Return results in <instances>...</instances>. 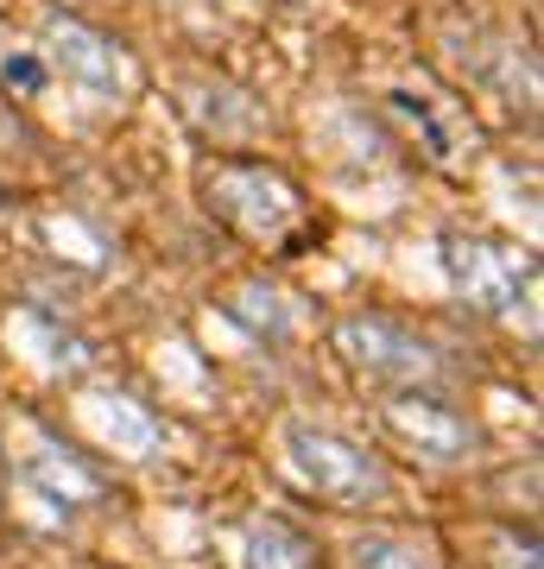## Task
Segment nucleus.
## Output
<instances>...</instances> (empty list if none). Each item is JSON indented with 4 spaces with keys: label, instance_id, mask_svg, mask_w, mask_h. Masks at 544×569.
<instances>
[{
    "label": "nucleus",
    "instance_id": "nucleus-8",
    "mask_svg": "<svg viewBox=\"0 0 544 569\" xmlns=\"http://www.w3.org/2000/svg\"><path fill=\"white\" fill-rule=\"evenodd\" d=\"M310 563H317L310 538L298 526H285V519H266L247 538V569H310Z\"/></svg>",
    "mask_w": 544,
    "mask_h": 569
},
{
    "label": "nucleus",
    "instance_id": "nucleus-6",
    "mask_svg": "<svg viewBox=\"0 0 544 569\" xmlns=\"http://www.w3.org/2000/svg\"><path fill=\"white\" fill-rule=\"evenodd\" d=\"M51 51H58L63 63V77H77L89 96H121V82H127V63L121 51H115V39H101L96 26H82V20H51Z\"/></svg>",
    "mask_w": 544,
    "mask_h": 569
},
{
    "label": "nucleus",
    "instance_id": "nucleus-4",
    "mask_svg": "<svg viewBox=\"0 0 544 569\" xmlns=\"http://www.w3.org/2000/svg\"><path fill=\"white\" fill-rule=\"evenodd\" d=\"M209 203L222 209L228 222L254 228V234H285L291 216H298V197L291 183L260 171V164H241V171H216L209 178Z\"/></svg>",
    "mask_w": 544,
    "mask_h": 569
},
{
    "label": "nucleus",
    "instance_id": "nucleus-2",
    "mask_svg": "<svg viewBox=\"0 0 544 569\" xmlns=\"http://www.w3.org/2000/svg\"><path fill=\"white\" fill-rule=\"evenodd\" d=\"M291 462L323 500H336V507H367V500H380L386 493V468L367 456V449L343 443V437H329V430H291Z\"/></svg>",
    "mask_w": 544,
    "mask_h": 569
},
{
    "label": "nucleus",
    "instance_id": "nucleus-3",
    "mask_svg": "<svg viewBox=\"0 0 544 569\" xmlns=\"http://www.w3.org/2000/svg\"><path fill=\"white\" fill-rule=\"evenodd\" d=\"M336 342H343V355L355 367H367V373H380V380H437L444 373V355L424 342V336H412L405 323H393V317H348L343 329H336Z\"/></svg>",
    "mask_w": 544,
    "mask_h": 569
},
{
    "label": "nucleus",
    "instance_id": "nucleus-10",
    "mask_svg": "<svg viewBox=\"0 0 544 569\" xmlns=\"http://www.w3.org/2000/svg\"><path fill=\"white\" fill-rule=\"evenodd\" d=\"M235 317H241L254 336H285L279 291H266V284H241V291H235Z\"/></svg>",
    "mask_w": 544,
    "mask_h": 569
},
{
    "label": "nucleus",
    "instance_id": "nucleus-11",
    "mask_svg": "<svg viewBox=\"0 0 544 569\" xmlns=\"http://www.w3.org/2000/svg\"><path fill=\"white\" fill-rule=\"evenodd\" d=\"M0 77H7V89H20V96H39V89H44V63L32 58V51H20V58H7Z\"/></svg>",
    "mask_w": 544,
    "mask_h": 569
},
{
    "label": "nucleus",
    "instance_id": "nucleus-5",
    "mask_svg": "<svg viewBox=\"0 0 544 569\" xmlns=\"http://www.w3.org/2000/svg\"><path fill=\"white\" fill-rule=\"evenodd\" d=\"M386 425L399 430V437H412V443L424 449V456H437V462H456V456H468V443H475V430H468V418L449 399H437V392H393L386 399Z\"/></svg>",
    "mask_w": 544,
    "mask_h": 569
},
{
    "label": "nucleus",
    "instance_id": "nucleus-1",
    "mask_svg": "<svg viewBox=\"0 0 544 569\" xmlns=\"http://www.w3.org/2000/svg\"><path fill=\"white\" fill-rule=\"evenodd\" d=\"M444 266L468 310L487 317H520L538 298V260L501 241H444Z\"/></svg>",
    "mask_w": 544,
    "mask_h": 569
},
{
    "label": "nucleus",
    "instance_id": "nucleus-7",
    "mask_svg": "<svg viewBox=\"0 0 544 569\" xmlns=\"http://www.w3.org/2000/svg\"><path fill=\"white\" fill-rule=\"evenodd\" d=\"M26 481L51 500V507H89L101 500V475L77 456H63V449H39L32 462H26Z\"/></svg>",
    "mask_w": 544,
    "mask_h": 569
},
{
    "label": "nucleus",
    "instance_id": "nucleus-9",
    "mask_svg": "<svg viewBox=\"0 0 544 569\" xmlns=\"http://www.w3.org/2000/svg\"><path fill=\"white\" fill-rule=\"evenodd\" d=\"M348 557H355V569H437L431 545H418V538H393V531H367V538H355Z\"/></svg>",
    "mask_w": 544,
    "mask_h": 569
}]
</instances>
